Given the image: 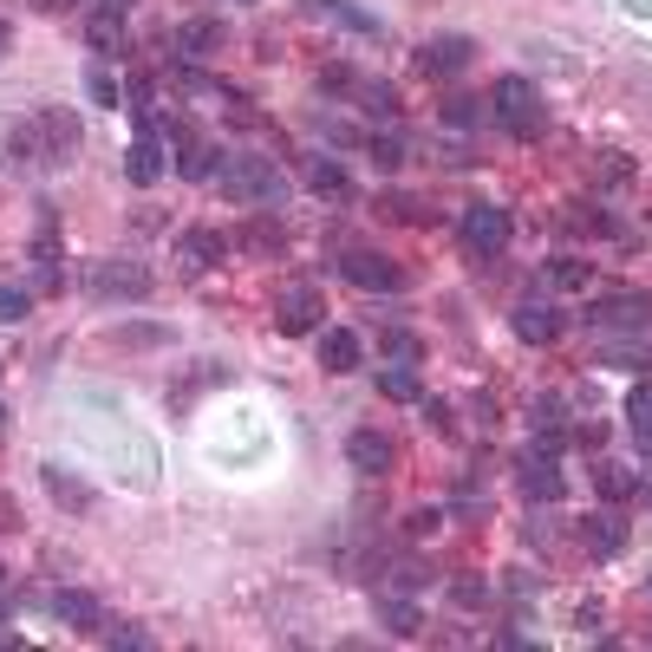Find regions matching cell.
I'll return each instance as SVG.
<instances>
[{
  "mask_svg": "<svg viewBox=\"0 0 652 652\" xmlns=\"http://www.w3.org/2000/svg\"><path fill=\"white\" fill-rule=\"evenodd\" d=\"M216 183H222V196L242 203V210H281V196H288V177L268 157H228L216 170Z\"/></svg>",
  "mask_w": 652,
  "mask_h": 652,
  "instance_id": "cell-1",
  "label": "cell"
},
{
  "mask_svg": "<svg viewBox=\"0 0 652 652\" xmlns=\"http://www.w3.org/2000/svg\"><path fill=\"white\" fill-rule=\"evenodd\" d=\"M490 111H496V125H503L509 138H535V131L548 125V111H542V92H535L522 73L496 78V92H490Z\"/></svg>",
  "mask_w": 652,
  "mask_h": 652,
  "instance_id": "cell-2",
  "label": "cell"
},
{
  "mask_svg": "<svg viewBox=\"0 0 652 652\" xmlns=\"http://www.w3.org/2000/svg\"><path fill=\"white\" fill-rule=\"evenodd\" d=\"M85 293H92V300H145L150 293V268H138V261H92Z\"/></svg>",
  "mask_w": 652,
  "mask_h": 652,
  "instance_id": "cell-3",
  "label": "cell"
},
{
  "mask_svg": "<svg viewBox=\"0 0 652 652\" xmlns=\"http://www.w3.org/2000/svg\"><path fill=\"white\" fill-rule=\"evenodd\" d=\"M340 275L365 293H398L405 288V275H398V261H385V255H372V248H353L346 261H340Z\"/></svg>",
  "mask_w": 652,
  "mask_h": 652,
  "instance_id": "cell-4",
  "label": "cell"
},
{
  "mask_svg": "<svg viewBox=\"0 0 652 652\" xmlns=\"http://www.w3.org/2000/svg\"><path fill=\"white\" fill-rule=\"evenodd\" d=\"M463 242H470L477 255H503L509 248V210H496V203H470V210H463Z\"/></svg>",
  "mask_w": 652,
  "mask_h": 652,
  "instance_id": "cell-5",
  "label": "cell"
},
{
  "mask_svg": "<svg viewBox=\"0 0 652 652\" xmlns=\"http://www.w3.org/2000/svg\"><path fill=\"white\" fill-rule=\"evenodd\" d=\"M587 320H594V327H627V333H640V327H652V293H607V300L587 307Z\"/></svg>",
  "mask_w": 652,
  "mask_h": 652,
  "instance_id": "cell-6",
  "label": "cell"
},
{
  "mask_svg": "<svg viewBox=\"0 0 652 652\" xmlns=\"http://www.w3.org/2000/svg\"><path fill=\"white\" fill-rule=\"evenodd\" d=\"M515 483H522L528 503H562V470H555L548 450H528V457L515 463Z\"/></svg>",
  "mask_w": 652,
  "mask_h": 652,
  "instance_id": "cell-7",
  "label": "cell"
},
{
  "mask_svg": "<svg viewBox=\"0 0 652 652\" xmlns=\"http://www.w3.org/2000/svg\"><path fill=\"white\" fill-rule=\"evenodd\" d=\"M222 255H228V235H222V228H183V235H177V261H183V275L216 268Z\"/></svg>",
  "mask_w": 652,
  "mask_h": 652,
  "instance_id": "cell-8",
  "label": "cell"
},
{
  "mask_svg": "<svg viewBox=\"0 0 652 652\" xmlns=\"http://www.w3.org/2000/svg\"><path fill=\"white\" fill-rule=\"evenodd\" d=\"M580 548L600 555V562L620 555V548H627V522H620V509H594V515L580 522Z\"/></svg>",
  "mask_w": 652,
  "mask_h": 652,
  "instance_id": "cell-9",
  "label": "cell"
},
{
  "mask_svg": "<svg viewBox=\"0 0 652 652\" xmlns=\"http://www.w3.org/2000/svg\"><path fill=\"white\" fill-rule=\"evenodd\" d=\"M509 327H515V340H528V346H548V340L562 333V313H555L548 300H522V307L509 313Z\"/></svg>",
  "mask_w": 652,
  "mask_h": 652,
  "instance_id": "cell-10",
  "label": "cell"
},
{
  "mask_svg": "<svg viewBox=\"0 0 652 652\" xmlns=\"http://www.w3.org/2000/svg\"><path fill=\"white\" fill-rule=\"evenodd\" d=\"M170 138H177V170H183L190 183H210V177H216V150L203 145L190 125H170Z\"/></svg>",
  "mask_w": 652,
  "mask_h": 652,
  "instance_id": "cell-11",
  "label": "cell"
},
{
  "mask_svg": "<svg viewBox=\"0 0 652 652\" xmlns=\"http://www.w3.org/2000/svg\"><path fill=\"white\" fill-rule=\"evenodd\" d=\"M463 66H470V40H457V33H443V40H425V46H418V73L450 78V73H463Z\"/></svg>",
  "mask_w": 652,
  "mask_h": 652,
  "instance_id": "cell-12",
  "label": "cell"
},
{
  "mask_svg": "<svg viewBox=\"0 0 652 652\" xmlns=\"http://www.w3.org/2000/svg\"><path fill=\"white\" fill-rule=\"evenodd\" d=\"M33 125H40V145H46V163H66V157L78 150V118H73V111H40Z\"/></svg>",
  "mask_w": 652,
  "mask_h": 652,
  "instance_id": "cell-13",
  "label": "cell"
},
{
  "mask_svg": "<svg viewBox=\"0 0 652 652\" xmlns=\"http://www.w3.org/2000/svg\"><path fill=\"white\" fill-rule=\"evenodd\" d=\"M275 320H281V333H313V320H320V293L313 288H288L275 300Z\"/></svg>",
  "mask_w": 652,
  "mask_h": 652,
  "instance_id": "cell-14",
  "label": "cell"
},
{
  "mask_svg": "<svg viewBox=\"0 0 652 652\" xmlns=\"http://www.w3.org/2000/svg\"><path fill=\"white\" fill-rule=\"evenodd\" d=\"M125 177H131L138 190H150V183L163 177V145H157V131H145L138 145L125 150Z\"/></svg>",
  "mask_w": 652,
  "mask_h": 652,
  "instance_id": "cell-15",
  "label": "cell"
},
{
  "mask_svg": "<svg viewBox=\"0 0 652 652\" xmlns=\"http://www.w3.org/2000/svg\"><path fill=\"white\" fill-rule=\"evenodd\" d=\"M346 463L365 470V477H378V470H392V443H385L378 431H353L346 437Z\"/></svg>",
  "mask_w": 652,
  "mask_h": 652,
  "instance_id": "cell-16",
  "label": "cell"
},
{
  "mask_svg": "<svg viewBox=\"0 0 652 652\" xmlns=\"http://www.w3.org/2000/svg\"><path fill=\"white\" fill-rule=\"evenodd\" d=\"M177 53H183V60L222 53V20H183V26H177Z\"/></svg>",
  "mask_w": 652,
  "mask_h": 652,
  "instance_id": "cell-17",
  "label": "cell"
},
{
  "mask_svg": "<svg viewBox=\"0 0 652 652\" xmlns=\"http://www.w3.org/2000/svg\"><path fill=\"white\" fill-rule=\"evenodd\" d=\"M320 365H327V372H360V333L327 327V333H320Z\"/></svg>",
  "mask_w": 652,
  "mask_h": 652,
  "instance_id": "cell-18",
  "label": "cell"
},
{
  "mask_svg": "<svg viewBox=\"0 0 652 652\" xmlns=\"http://www.w3.org/2000/svg\"><path fill=\"white\" fill-rule=\"evenodd\" d=\"M627 431L640 443V457H652V378H640L633 398H627Z\"/></svg>",
  "mask_w": 652,
  "mask_h": 652,
  "instance_id": "cell-19",
  "label": "cell"
},
{
  "mask_svg": "<svg viewBox=\"0 0 652 652\" xmlns=\"http://www.w3.org/2000/svg\"><path fill=\"white\" fill-rule=\"evenodd\" d=\"M594 490H600L607 503H633V496H640V477L620 470V463H594Z\"/></svg>",
  "mask_w": 652,
  "mask_h": 652,
  "instance_id": "cell-20",
  "label": "cell"
},
{
  "mask_svg": "<svg viewBox=\"0 0 652 652\" xmlns=\"http://www.w3.org/2000/svg\"><path fill=\"white\" fill-rule=\"evenodd\" d=\"M378 627H385V633H398V640H418L425 613H418L411 600H392V594H385V600H378Z\"/></svg>",
  "mask_w": 652,
  "mask_h": 652,
  "instance_id": "cell-21",
  "label": "cell"
},
{
  "mask_svg": "<svg viewBox=\"0 0 652 652\" xmlns=\"http://www.w3.org/2000/svg\"><path fill=\"white\" fill-rule=\"evenodd\" d=\"M235 242H242L248 255H281V242H288V228H281L275 216H255L248 228H242V235H235Z\"/></svg>",
  "mask_w": 652,
  "mask_h": 652,
  "instance_id": "cell-22",
  "label": "cell"
},
{
  "mask_svg": "<svg viewBox=\"0 0 652 652\" xmlns=\"http://www.w3.org/2000/svg\"><path fill=\"white\" fill-rule=\"evenodd\" d=\"M307 190H313V196H346L353 183H346V170H340L333 157H307Z\"/></svg>",
  "mask_w": 652,
  "mask_h": 652,
  "instance_id": "cell-23",
  "label": "cell"
},
{
  "mask_svg": "<svg viewBox=\"0 0 652 652\" xmlns=\"http://www.w3.org/2000/svg\"><path fill=\"white\" fill-rule=\"evenodd\" d=\"M53 613H60L66 627H92V633H98V600H92V594H78V587L53 594Z\"/></svg>",
  "mask_w": 652,
  "mask_h": 652,
  "instance_id": "cell-24",
  "label": "cell"
},
{
  "mask_svg": "<svg viewBox=\"0 0 652 652\" xmlns=\"http://www.w3.org/2000/svg\"><path fill=\"white\" fill-rule=\"evenodd\" d=\"M118 40H125V7H111V0H105V7L92 13V46H98V53H111Z\"/></svg>",
  "mask_w": 652,
  "mask_h": 652,
  "instance_id": "cell-25",
  "label": "cell"
},
{
  "mask_svg": "<svg viewBox=\"0 0 652 652\" xmlns=\"http://www.w3.org/2000/svg\"><path fill=\"white\" fill-rule=\"evenodd\" d=\"M46 490H53V503H66V509H92V490L78 477H66L60 463H46Z\"/></svg>",
  "mask_w": 652,
  "mask_h": 652,
  "instance_id": "cell-26",
  "label": "cell"
},
{
  "mask_svg": "<svg viewBox=\"0 0 652 652\" xmlns=\"http://www.w3.org/2000/svg\"><path fill=\"white\" fill-rule=\"evenodd\" d=\"M378 392L398 398V405H411V398H418V372H411V365H385V372H378Z\"/></svg>",
  "mask_w": 652,
  "mask_h": 652,
  "instance_id": "cell-27",
  "label": "cell"
},
{
  "mask_svg": "<svg viewBox=\"0 0 652 652\" xmlns=\"http://www.w3.org/2000/svg\"><path fill=\"white\" fill-rule=\"evenodd\" d=\"M313 13H333V20H346L353 33H378V20H372V13H360L353 0H313Z\"/></svg>",
  "mask_w": 652,
  "mask_h": 652,
  "instance_id": "cell-28",
  "label": "cell"
},
{
  "mask_svg": "<svg viewBox=\"0 0 652 652\" xmlns=\"http://www.w3.org/2000/svg\"><path fill=\"white\" fill-rule=\"evenodd\" d=\"M98 640H105V646H125V652H150L157 646L145 627H105V620H98Z\"/></svg>",
  "mask_w": 652,
  "mask_h": 652,
  "instance_id": "cell-29",
  "label": "cell"
},
{
  "mask_svg": "<svg viewBox=\"0 0 652 652\" xmlns=\"http://www.w3.org/2000/svg\"><path fill=\"white\" fill-rule=\"evenodd\" d=\"M587 275H594V261H575V255H568V261H548V281H555V288H587Z\"/></svg>",
  "mask_w": 652,
  "mask_h": 652,
  "instance_id": "cell-30",
  "label": "cell"
},
{
  "mask_svg": "<svg viewBox=\"0 0 652 652\" xmlns=\"http://www.w3.org/2000/svg\"><path fill=\"white\" fill-rule=\"evenodd\" d=\"M450 600H457V607H483V600H490V580L483 575H457L450 580Z\"/></svg>",
  "mask_w": 652,
  "mask_h": 652,
  "instance_id": "cell-31",
  "label": "cell"
},
{
  "mask_svg": "<svg viewBox=\"0 0 652 652\" xmlns=\"http://www.w3.org/2000/svg\"><path fill=\"white\" fill-rule=\"evenodd\" d=\"M477 118H483V98H463V92H457V98L443 105V125H457V131H470Z\"/></svg>",
  "mask_w": 652,
  "mask_h": 652,
  "instance_id": "cell-32",
  "label": "cell"
},
{
  "mask_svg": "<svg viewBox=\"0 0 652 652\" xmlns=\"http://www.w3.org/2000/svg\"><path fill=\"white\" fill-rule=\"evenodd\" d=\"M378 346H385L392 360H405V365H418V360H425V340H418V333H385Z\"/></svg>",
  "mask_w": 652,
  "mask_h": 652,
  "instance_id": "cell-33",
  "label": "cell"
},
{
  "mask_svg": "<svg viewBox=\"0 0 652 652\" xmlns=\"http://www.w3.org/2000/svg\"><path fill=\"white\" fill-rule=\"evenodd\" d=\"M85 92H92L98 105H111V111H118V78L105 73V66H85Z\"/></svg>",
  "mask_w": 652,
  "mask_h": 652,
  "instance_id": "cell-34",
  "label": "cell"
},
{
  "mask_svg": "<svg viewBox=\"0 0 652 652\" xmlns=\"http://www.w3.org/2000/svg\"><path fill=\"white\" fill-rule=\"evenodd\" d=\"M607 365H620V372H640V365H652V346H607Z\"/></svg>",
  "mask_w": 652,
  "mask_h": 652,
  "instance_id": "cell-35",
  "label": "cell"
},
{
  "mask_svg": "<svg viewBox=\"0 0 652 652\" xmlns=\"http://www.w3.org/2000/svg\"><path fill=\"white\" fill-rule=\"evenodd\" d=\"M385 580H392L398 594H411V587H425V580H431V575H425V562H398V568H392V575H385Z\"/></svg>",
  "mask_w": 652,
  "mask_h": 652,
  "instance_id": "cell-36",
  "label": "cell"
},
{
  "mask_svg": "<svg viewBox=\"0 0 652 652\" xmlns=\"http://www.w3.org/2000/svg\"><path fill=\"white\" fill-rule=\"evenodd\" d=\"M437 522H443L437 509H411V515H405V535H411V542H425V535H437Z\"/></svg>",
  "mask_w": 652,
  "mask_h": 652,
  "instance_id": "cell-37",
  "label": "cell"
},
{
  "mask_svg": "<svg viewBox=\"0 0 652 652\" xmlns=\"http://www.w3.org/2000/svg\"><path fill=\"white\" fill-rule=\"evenodd\" d=\"M26 307H33L26 293H20V288H7V293H0V327H13V320H26Z\"/></svg>",
  "mask_w": 652,
  "mask_h": 652,
  "instance_id": "cell-38",
  "label": "cell"
},
{
  "mask_svg": "<svg viewBox=\"0 0 652 652\" xmlns=\"http://www.w3.org/2000/svg\"><path fill=\"white\" fill-rule=\"evenodd\" d=\"M372 157H378V170H392L405 150H398V138H372Z\"/></svg>",
  "mask_w": 652,
  "mask_h": 652,
  "instance_id": "cell-39",
  "label": "cell"
},
{
  "mask_svg": "<svg viewBox=\"0 0 652 652\" xmlns=\"http://www.w3.org/2000/svg\"><path fill=\"white\" fill-rule=\"evenodd\" d=\"M425 418H431L437 431H450V405H443V398H431V405H425Z\"/></svg>",
  "mask_w": 652,
  "mask_h": 652,
  "instance_id": "cell-40",
  "label": "cell"
},
{
  "mask_svg": "<svg viewBox=\"0 0 652 652\" xmlns=\"http://www.w3.org/2000/svg\"><path fill=\"white\" fill-rule=\"evenodd\" d=\"M7 53H13V26L0 20V60H7Z\"/></svg>",
  "mask_w": 652,
  "mask_h": 652,
  "instance_id": "cell-41",
  "label": "cell"
},
{
  "mask_svg": "<svg viewBox=\"0 0 652 652\" xmlns=\"http://www.w3.org/2000/svg\"><path fill=\"white\" fill-rule=\"evenodd\" d=\"M7 613H13V594H7V587H0V620H7Z\"/></svg>",
  "mask_w": 652,
  "mask_h": 652,
  "instance_id": "cell-42",
  "label": "cell"
},
{
  "mask_svg": "<svg viewBox=\"0 0 652 652\" xmlns=\"http://www.w3.org/2000/svg\"><path fill=\"white\" fill-rule=\"evenodd\" d=\"M40 7H66V0H40Z\"/></svg>",
  "mask_w": 652,
  "mask_h": 652,
  "instance_id": "cell-43",
  "label": "cell"
},
{
  "mask_svg": "<svg viewBox=\"0 0 652 652\" xmlns=\"http://www.w3.org/2000/svg\"><path fill=\"white\" fill-rule=\"evenodd\" d=\"M0 418H7V411H0Z\"/></svg>",
  "mask_w": 652,
  "mask_h": 652,
  "instance_id": "cell-44",
  "label": "cell"
}]
</instances>
